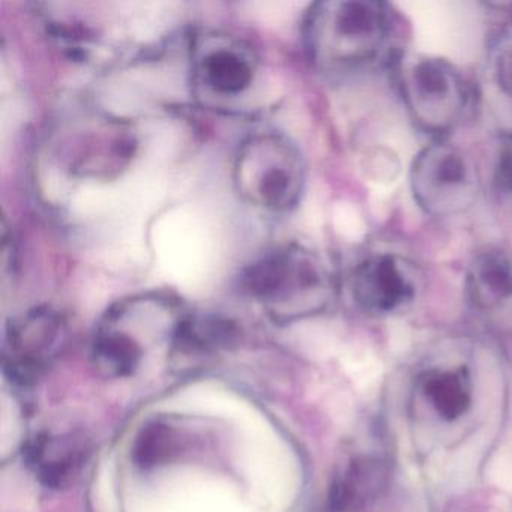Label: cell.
Listing matches in <instances>:
<instances>
[{"label": "cell", "mask_w": 512, "mask_h": 512, "mask_svg": "<svg viewBox=\"0 0 512 512\" xmlns=\"http://www.w3.org/2000/svg\"><path fill=\"white\" fill-rule=\"evenodd\" d=\"M26 457L41 484L65 487L74 482L88 461V440L73 433L43 434L29 443Z\"/></svg>", "instance_id": "5bb4252c"}, {"label": "cell", "mask_w": 512, "mask_h": 512, "mask_svg": "<svg viewBox=\"0 0 512 512\" xmlns=\"http://www.w3.org/2000/svg\"><path fill=\"white\" fill-rule=\"evenodd\" d=\"M232 176L241 199L268 214L295 209L307 181L298 146L272 131L251 134L238 146Z\"/></svg>", "instance_id": "5b68a950"}, {"label": "cell", "mask_w": 512, "mask_h": 512, "mask_svg": "<svg viewBox=\"0 0 512 512\" xmlns=\"http://www.w3.org/2000/svg\"><path fill=\"white\" fill-rule=\"evenodd\" d=\"M181 448V433L175 425L157 421L143 428L134 445V460L142 467H151L172 458Z\"/></svg>", "instance_id": "9a60e30c"}, {"label": "cell", "mask_w": 512, "mask_h": 512, "mask_svg": "<svg viewBox=\"0 0 512 512\" xmlns=\"http://www.w3.org/2000/svg\"><path fill=\"white\" fill-rule=\"evenodd\" d=\"M242 293L274 322L293 323L325 313L337 296V281L319 254L298 244L281 245L247 266Z\"/></svg>", "instance_id": "3957f363"}, {"label": "cell", "mask_w": 512, "mask_h": 512, "mask_svg": "<svg viewBox=\"0 0 512 512\" xmlns=\"http://www.w3.org/2000/svg\"><path fill=\"white\" fill-rule=\"evenodd\" d=\"M466 296L484 316L497 317L512 308V257L488 248L473 257L466 272Z\"/></svg>", "instance_id": "4fadbf2b"}, {"label": "cell", "mask_w": 512, "mask_h": 512, "mask_svg": "<svg viewBox=\"0 0 512 512\" xmlns=\"http://www.w3.org/2000/svg\"><path fill=\"white\" fill-rule=\"evenodd\" d=\"M398 14L376 0H326L302 22L305 55L319 73L349 77L400 61Z\"/></svg>", "instance_id": "6da1fadb"}, {"label": "cell", "mask_w": 512, "mask_h": 512, "mask_svg": "<svg viewBox=\"0 0 512 512\" xmlns=\"http://www.w3.org/2000/svg\"><path fill=\"white\" fill-rule=\"evenodd\" d=\"M68 341L61 311L44 305L11 319L5 329L2 367L19 386L35 385L55 365Z\"/></svg>", "instance_id": "30bf717a"}, {"label": "cell", "mask_w": 512, "mask_h": 512, "mask_svg": "<svg viewBox=\"0 0 512 512\" xmlns=\"http://www.w3.org/2000/svg\"><path fill=\"white\" fill-rule=\"evenodd\" d=\"M139 148L130 122L104 112L80 113L58 125L52 151L62 172L76 179L109 181L130 167Z\"/></svg>", "instance_id": "8992f818"}, {"label": "cell", "mask_w": 512, "mask_h": 512, "mask_svg": "<svg viewBox=\"0 0 512 512\" xmlns=\"http://www.w3.org/2000/svg\"><path fill=\"white\" fill-rule=\"evenodd\" d=\"M260 74L259 56L241 38L203 32L191 41V89L194 97L209 109H244L259 88Z\"/></svg>", "instance_id": "ba28073f"}, {"label": "cell", "mask_w": 512, "mask_h": 512, "mask_svg": "<svg viewBox=\"0 0 512 512\" xmlns=\"http://www.w3.org/2000/svg\"><path fill=\"white\" fill-rule=\"evenodd\" d=\"M389 461L379 449H361L347 458L331 490L337 512H359L377 499L388 484Z\"/></svg>", "instance_id": "7c38bea8"}, {"label": "cell", "mask_w": 512, "mask_h": 512, "mask_svg": "<svg viewBox=\"0 0 512 512\" xmlns=\"http://www.w3.org/2000/svg\"><path fill=\"white\" fill-rule=\"evenodd\" d=\"M349 289L362 311L389 316L412 304L418 284L406 260L397 254L374 253L353 266Z\"/></svg>", "instance_id": "8fae6325"}, {"label": "cell", "mask_w": 512, "mask_h": 512, "mask_svg": "<svg viewBox=\"0 0 512 512\" xmlns=\"http://www.w3.org/2000/svg\"><path fill=\"white\" fill-rule=\"evenodd\" d=\"M191 311L169 292L151 290L127 296L106 311L92 340V362L107 379H127L152 355L172 359Z\"/></svg>", "instance_id": "7a4b0ae2"}, {"label": "cell", "mask_w": 512, "mask_h": 512, "mask_svg": "<svg viewBox=\"0 0 512 512\" xmlns=\"http://www.w3.org/2000/svg\"><path fill=\"white\" fill-rule=\"evenodd\" d=\"M479 187L472 158L446 140L425 146L410 167L413 200L430 217H458L469 211L478 200Z\"/></svg>", "instance_id": "9c48e42d"}, {"label": "cell", "mask_w": 512, "mask_h": 512, "mask_svg": "<svg viewBox=\"0 0 512 512\" xmlns=\"http://www.w3.org/2000/svg\"><path fill=\"white\" fill-rule=\"evenodd\" d=\"M494 188L503 196L512 194V137L500 149L494 169Z\"/></svg>", "instance_id": "e0dca14e"}, {"label": "cell", "mask_w": 512, "mask_h": 512, "mask_svg": "<svg viewBox=\"0 0 512 512\" xmlns=\"http://www.w3.org/2000/svg\"><path fill=\"white\" fill-rule=\"evenodd\" d=\"M481 386L466 359L440 356L422 365L409 392V416L422 437L440 443L463 439L481 413Z\"/></svg>", "instance_id": "277c9868"}, {"label": "cell", "mask_w": 512, "mask_h": 512, "mask_svg": "<svg viewBox=\"0 0 512 512\" xmlns=\"http://www.w3.org/2000/svg\"><path fill=\"white\" fill-rule=\"evenodd\" d=\"M488 80L494 91L512 106V37H505L491 50Z\"/></svg>", "instance_id": "2e32d148"}, {"label": "cell", "mask_w": 512, "mask_h": 512, "mask_svg": "<svg viewBox=\"0 0 512 512\" xmlns=\"http://www.w3.org/2000/svg\"><path fill=\"white\" fill-rule=\"evenodd\" d=\"M394 68L404 107L419 130L445 140L463 124L473 91L454 64L436 56H401Z\"/></svg>", "instance_id": "52a82bcc"}]
</instances>
